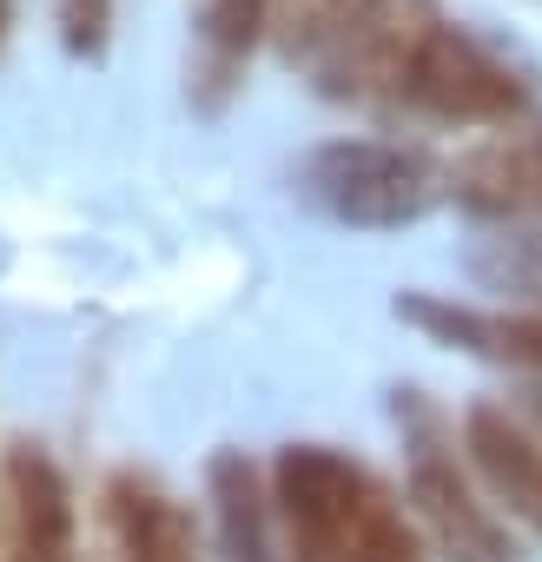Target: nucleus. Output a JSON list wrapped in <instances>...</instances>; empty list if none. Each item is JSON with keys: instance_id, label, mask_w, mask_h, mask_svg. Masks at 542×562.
<instances>
[{"instance_id": "obj_1", "label": "nucleus", "mask_w": 542, "mask_h": 562, "mask_svg": "<svg viewBox=\"0 0 542 562\" xmlns=\"http://www.w3.org/2000/svg\"><path fill=\"white\" fill-rule=\"evenodd\" d=\"M271 509H279L285 562H430V542L397 490L364 457L331 443L279 450Z\"/></svg>"}, {"instance_id": "obj_2", "label": "nucleus", "mask_w": 542, "mask_h": 562, "mask_svg": "<svg viewBox=\"0 0 542 562\" xmlns=\"http://www.w3.org/2000/svg\"><path fill=\"white\" fill-rule=\"evenodd\" d=\"M384 120H417V126H463V133H496L535 113V80L489 47L476 27L463 21H430L410 47V60L397 67L384 106Z\"/></svg>"}, {"instance_id": "obj_3", "label": "nucleus", "mask_w": 542, "mask_h": 562, "mask_svg": "<svg viewBox=\"0 0 542 562\" xmlns=\"http://www.w3.org/2000/svg\"><path fill=\"white\" fill-rule=\"evenodd\" d=\"M397 430H404V490L410 516L443 562H522L509 522L483 496L470 457H456V424L430 404V391H397Z\"/></svg>"}, {"instance_id": "obj_4", "label": "nucleus", "mask_w": 542, "mask_h": 562, "mask_svg": "<svg viewBox=\"0 0 542 562\" xmlns=\"http://www.w3.org/2000/svg\"><path fill=\"white\" fill-rule=\"evenodd\" d=\"M298 192L338 225L397 232L450 199V172L404 139H325L298 159Z\"/></svg>"}, {"instance_id": "obj_5", "label": "nucleus", "mask_w": 542, "mask_h": 562, "mask_svg": "<svg viewBox=\"0 0 542 562\" xmlns=\"http://www.w3.org/2000/svg\"><path fill=\"white\" fill-rule=\"evenodd\" d=\"M443 172H450V199L470 218H489V225L542 218V120L529 113L516 126H496Z\"/></svg>"}, {"instance_id": "obj_6", "label": "nucleus", "mask_w": 542, "mask_h": 562, "mask_svg": "<svg viewBox=\"0 0 542 562\" xmlns=\"http://www.w3.org/2000/svg\"><path fill=\"white\" fill-rule=\"evenodd\" d=\"M456 437H463V457H470L483 496L503 503L516 522H529L542 536V430L522 411H509L496 397H476L463 411Z\"/></svg>"}, {"instance_id": "obj_7", "label": "nucleus", "mask_w": 542, "mask_h": 562, "mask_svg": "<svg viewBox=\"0 0 542 562\" xmlns=\"http://www.w3.org/2000/svg\"><path fill=\"white\" fill-rule=\"evenodd\" d=\"M100 522H106L113 562H199V529H192L185 503L146 470H113L106 476Z\"/></svg>"}, {"instance_id": "obj_8", "label": "nucleus", "mask_w": 542, "mask_h": 562, "mask_svg": "<svg viewBox=\"0 0 542 562\" xmlns=\"http://www.w3.org/2000/svg\"><path fill=\"white\" fill-rule=\"evenodd\" d=\"M8 562H74V490L41 443L8 450Z\"/></svg>"}, {"instance_id": "obj_9", "label": "nucleus", "mask_w": 542, "mask_h": 562, "mask_svg": "<svg viewBox=\"0 0 542 562\" xmlns=\"http://www.w3.org/2000/svg\"><path fill=\"white\" fill-rule=\"evenodd\" d=\"M264 34H271V0H205L199 8V34L185 54V93L199 113H218L245 87V67L264 47Z\"/></svg>"}, {"instance_id": "obj_10", "label": "nucleus", "mask_w": 542, "mask_h": 562, "mask_svg": "<svg viewBox=\"0 0 542 562\" xmlns=\"http://www.w3.org/2000/svg\"><path fill=\"white\" fill-rule=\"evenodd\" d=\"M212 509H218V542L232 562H285L279 509H271V470H258L245 450L212 457Z\"/></svg>"}, {"instance_id": "obj_11", "label": "nucleus", "mask_w": 542, "mask_h": 562, "mask_svg": "<svg viewBox=\"0 0 542 562\" xmlns=\"http://www.w3.org/2000/svg\"><path fill=\"white\" fill-rule=\"evenodd\" d=\"M377 0H271V54L292 67H318Z\"/></svg>"}, {"instance_id": "obj_12", "label": "nucleus", "mask_w": 542, "mask_h": 562, "mask_svg": "<svg viewBox=\"0 0 542 562\" xmlns=\"http://www.w3.org/2000/svg\"><path fill=\"white\" fill-rule=\"evenodd\" d=\"M8 27H14V0H0V47H8Z\"/></svg>"}]
</instances>
